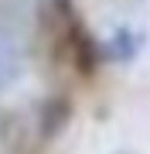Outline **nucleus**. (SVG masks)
Here are the masks:
<instances>
[{
    "label": "nucleus",
    "instance_id": "nucleus-2",
    "mask_svg": "<svg viewBox=\"0 0 150 154\" xmlns=\"http://www.w3.org/2000/svg\"><path fill=\"white\" fill-rule=\"evenodd\" d=\"M113 45H116V55H119V58H126L130 51H133V45H130V31H119Z\"/></svg>",
    "mask_w": 150,
    "mask_h": 154
},
{
    "label": "nucleus",
    "instance_id": "nucleus-1",
    "mask_svg": "<svg viewBox=\"0 0 150 154\" xmlns=\"http://www.w3.org/2000/svg\"><path fill=\"white\" fill-rule=\"evenodd\" d=\"M65 120H68V103L65 99H51V103H45V110H41V130L48 134H58L61 127H65Z\"/></svg>",
    "mask_w": 150,
    "mask_h": 154
}]
</instances>
